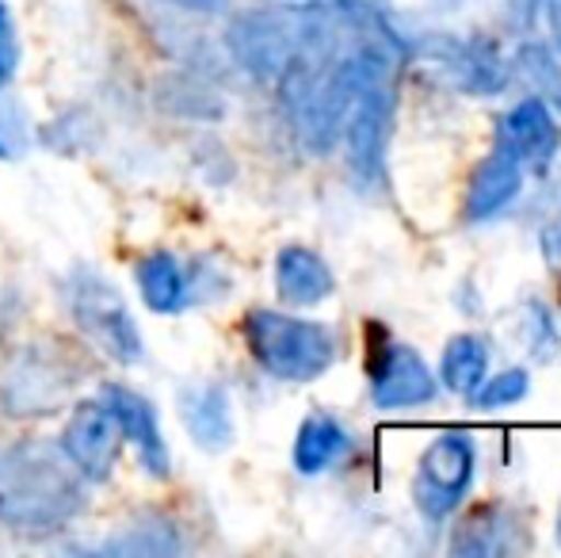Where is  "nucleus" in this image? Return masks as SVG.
Here are the masks:
<instances>
[{
    "instance_id": "nucleus-26",
    "label": "nucleus",
    "mask_w": 561,
    "mask_h": 558,
    "mask_svg": "<svg viewBox=\"0 0 561 558\" xmlns=\"http://www.w3.org/2000/svg\"><path fill=\"white\" fill-rule=\"evenodd\" d=\"M23 146V115L15 104H8V100H0V157H15Z\"/></svg>"
},
{
    "instance_id": "nucleus-24",
    "label": "nucleus",
    "mask_w": 561,
    "mask_h": 558,
    "mask_svg": "<svg viewBox=\"0 0 561 558\" xmlns=\"http://www.w3.org/2000/svg\"><path fill=\"white\" fill-rule=\"evenodd\" d=\"M524 341L531 349V356L547 360L554 356V344H558V326L550 318V310L542 303H527V314H524Z\"/></svg>"
},
{
    "instance_id": "nucleus-12",
    "label": "nucleus",
    "mask_w": 561,
    "mask_h": 558,
    "mask_svg": "<svg viewBox=\"0 0 561 558\" xmlns=\"http://www.w3.org/2000/svg\"><path fill=\"white\" fill-rule=\"evenodd\" d=\"M524 161L516 157V149L508 146L504 138H496L493 146H489V153L481 157V164L473 169L470 176V187H466V223H489V218L504 215V210L512 207V203L519 200V192H524Z\"/></svg>"
},
{
    "instance_id": "nucleus-6",
    "label": "nucleus",
    "mask_w": 561,
    "mask_h": 558,
    "mask_svg": "<svg viewBox=\"0 0 561 558\" xmlns=\"http://www.w3.org/2000/svg\"><path fill=\"white\" fill-rule=\"evenodd\" d=\"M478 478V447L466 432H439L416 459L413 505L428 524H444L458 513Z\"/></svg>"
},
{
    "instance_id": "nucleus-3",
    "label": "nucleus",
    "mask_w": 561,
    "mask_h": 558,
    "mask_svg": "<svg viewBox=\"0 0 561 558\" xmlns=\"http://www.w3.org/2000/svg\"><path fill=\"white\" fill-rule=\"evenodd\" d=\"M252 360L279 383H313L333 372L340 356V337L333 326L272 306H252L241 321Z\"/></svg>"
},
{
    "instance_id": "nucleus-23",
    "label": "nucleus",
    "mask_w": 561,
    "mask_h": 558,
    "mask_svg": "<svg viewBox=\"0 0 561 558\" xmlns=\"http://www.w3.org/2000/svg\"><path fill=\"white\" fill-rule=\"evenodd\" d=\"M531 395V375H527V367H504V372L496 375H485L481 379V387L473 390L466 402L473 406V410H508V406H519L524 398Z\"/></svg>"
},
{
    "instance_id": "nucleus-11",
    "label": "nucleus",
    "mask_w": 561,
    "mask_h": 558,
    "mask_svg": "<svg viewBox=\"0 0 561 558\" xmlns=\"http://www.w3.org/2000/svg\"><path fill=\"white\" fill-rule=\"evenodd\" d=\"M107 406H112L118 429H123L126 447L134 452L138 467L146 470L149 478H169L172 475V452H169V440L161 432V418H157V406L149 402L146 395H138L134 387L126 383H107L100 390Z\"/></svg>"
},
{
    "instance_id": "nucleus-2",
    "label": "nucleus",
    "mask_w": 561,
    "mask_h": 558,
    "mask_svg": "<svg viewBox=\"0 0 561 558\" xmlns=\"http://www.w3.org/2000/svg\"><path fill=\"white\" fill-rule=\"evenodd\" d=\"M329 23L318 4L295 8H252L233 15L226 31V50L252 81H279L295 61H321Z\"/></svg>"
},
{
    "instance_id": "nucleus-29",
    "label": "nucleus",
    "mask_w": 561,
    "mask_h": 558,
    "mask_svg": "<svg viewBox=\"0 0 561 558\" xmlns=\"http://www.w3.org/2000/svg\"><path fill=\"white\" fill-rule=\"evenodd\" d=\"M542 246H547V253L554 257V261H561V223L542 234Z\"/></svg>"
},
{
    "instance_id": "nucleus-15",
    "label": "nucleus",
    "mask_w": 561,
    "mask_h": 558,
    "mask_svg": "<svg viewBox=\"0 0 561 558\" xmlns=\"http://www.w3.org/2000/svg\"><path fill=\"white\" fill-rule=\"evenodd\" d=\"M336 276L325 264V257L313 253L310 246H283L275 253V295L287 306H321L325 298H333Z\"/></svg>"
},
{
    "instance_id": "nucleus-14",
    "label": "nucleus",
    "mask_w": 561,
    "mask_h": 558,
    "mask_svg": "<svg viewBox=\"0 0 561 558\" xmlns=\"http://www.w3.org/2000/svg\"><path fill=\"white\" fill-rule=\"evenodd\" d=\"M134 283H138L141 303L161 318H176L187 306H195V276L184 261L169 253V249H153L134 264Z\"/></svg>"
},
{
    "instance_id": "nucleus-18",
    "label": "nucleus",
    "mask_w": 561,
    "mask_h": 558,
    "mask_svg": "<svg viewBox=\"0 0 561 558\" xmlns=\"http://www.w3.org/2000/svg\"><path fill=\"white\" fill-rule=\"evenodd\" d=\"M489 375V341L478 333H455L439 352V387L458 398H470Z\"/></svg>"
},
{
    "instance_id": "nucleus-30",
    "label": "nucleus",
    "mask_w": 561,
    "mask_h": 558,
    "mask_svg": "<svg viewBox=\"0 0 561 558\" xmlns=\"http://www.w3.org/2000/svg\"><path fill=\"white\" fill-rule=\"evenodd\" d=\"M558 547H561V509H558Z\"/></svg>"
},
{
    "instance_id": "nucleus-27",
    "label": "nucleus",
    "mask_w": 561,
    "mask_h": 558,
    "mask_svg": "<svg viewBox=\"0 0 561 558\" xmlns=\"http://www.w3.org/2000/svg\"><path fill=\"white\" fill-rule=\"evenodd\" d=\"M539 8H542V20H547L550 46L561 54V0H539Z\"/></svg>"
},
{
    "instance_id": "nucleus-1",
    "label": "nucleus",
    "mask_w": 561,
    "mask_h": 558,
    "mask_svg": "<svg viewBox=\"0 0 561 558\" xmlns=\"http://www.w3.org/2000/svg\"><path fill=\"white\" fill-rule=\"evenodd\" d=\"M84 513V478L61 447L23 440L0 452V528L54 536Z\"/></svg>"
},
{
    "instance_id": "nucleus-10",
    "label": "nucleus",
    "mask_w": 561,
    "mask_h": 558,
    "mask_svg": "<svg viewBox=\"0 0 561 558\" xmlns=\"http://www.w3.org/2000/svg\"><path fill=\"white\" fill-rule=\"evenodd\" d=\"M344 153L347 172L359 180L363 187H378L386 176V141H390V89L370 84L355 96L352 112L344 119Z\"/></svg>"
},
{
    "instance_id": "nucleus-28",
    "label": "nucleus",
    "mask_w": 561,
    "mask_h": 558,
    "mask_svg": "<svg viewBox=\"0 0 561 558\" xmlns=\"http://www.w3.org/2000/svg\"><path fill=\"white\" fill-rule=\"evenodd\" d=\"M161 4H172V8H180V12L210 15V12H218V8H222L226 0H161Z\"/></svg>"
},
{
    "instance_id": "nucleus-5",
    "label": "nucleus",
    "mask_w": 561,
    "mask_h": 558,
    "mask_svg": "<svg viewBox=\"0 0 561 558\" xmlns=\"http://www.w3.org/2000/svg\"><path fill=\"white\" fill-rule=\"evenodd\" d=\"M66 303L84 341L104 352L107 360H115L123 367L146 360V341H141L138 321H134L123 291L107 276H100L92 269H77L66 280Z\"/></svg>"
},
{
    "instance_id": "nucleus-7",
    "label": "nucleus",
    "mask_w": 561,
    "mask_h": 558,
    "mask_svg": "<svg viewBox=\"0 0 561 558\" xmlns=\"http://www.w3.org/2000/svg\"><path fill=\"white\" fill-rule=\"evenodd\" d=\"M61 455L84 482H107L123 459V429H118L112 406L104 398H84L69 410L58 440Z\"/></svg>"
},
{
    "instance_id": "nucleus-21",
    "label": "nucleus",
    "mask_w": 561,
    "mask_h": 558,
    "mask_svg": "<svg viewBox=\"0 0 561 558\" xmlns=\"http://www.w3.org/2000/svg\"><path fill=\"white\" fill-rule=\"evenodd\" d=\"M512 516H501V509H478L462 521L458 536L450 539L455 555H496L512 547Z\"/></svg>"
},
{
    "instance_id": "nucleus-22",
    "label": "nucleus",
    "mask_w": 561,
    "mask_h": 558,
    "mask_svg": "<svg viewBox=\"0 0 561 558\" xmlns=\"http://www.w3.org/2000/svg\"><path fill=\"white\" fill-rule=\"evenodd\" d=\"M215 92L203 89L195 77H164L157 89V104L169 107L180 119H222V104H215Z\"/></svg>"
},
{
    "instance_id": "nucleus-17",
    "label": "nucleus",
    "mask_w": 561,
    "mask_h": 558,
    "mask_svg": "<svg viewBox=\"0 0 561 558\" xmlns=\"http://www.w3.org/2000/svg\"><path fill=\"white\" fill-rule=\"evenodd\" d=\"M347 452H352V432H347V424L325 410H313L298 424L290 459H295L298 475L318 478V475H325V470H333Z\"/></svg>"
},
{
    "instance_id": "nucleus-9",
    "label": "nucleus",
    "mask_w": 561,
    "mask_h": 558,
    "mask_svg": "<svg viewBox=\"0 0 561 558\" xmlns=\"http://www.w3.org/2000/svg\"><path fill=\"white\" fill-rule=\"evenodd\" d=\"M439 395V379L428 360L405 341L382 337L370 356V402L378 410H416L432 406Z\"/></svg>"
},
{
    "instance_id": "nucleus-4",
    "label": "nucleus",
    "mask_w": 561,
    "mask_h": 558,
    "mask_svg": "<svg viewBox=\"0 0 561 558\" xmlns=\"http://www.w3.org/2000/svg\"><path fill=\"white\" fill-rule=\"evenodd\" d=\"M84 379V364L73 344L35 337L20 344L0 367V413L15 421L50 418L73 398L77 383Z\"/></svg>"
},
{
    "instance_id": "nucleus-25",
    "label": "nucleus",
    "mask_w": 561,
    "mask_h": 558,
    "mask_svg": "<svg viewBox=\"0 0 561 558\" xmlns=\"http://www.w3.org/2000/svg\"><path fill=\"white\" fill-rule=\"evenodd\" d=\"M15 66H20V31L8 0H0V89L15 77Z\"/></svg>"
},
{
    "instance_id": "nucleus-13",
    "label": "nucleus",
    "mask_w": 561,
    "mask_h": 558,
    "mask_svg": "<svg viewBox=\"0 0 561 558\" xmlns=\"http://www.w3.org/2000/svg\"><path fill=\"white\" fill-rule=\"evenodd\" d=\"M496 138H504L512 149H516L524 169L550 172V164H554V157L561 149V127L554 119V107L531 92V96L519 100L516 107H508V112L501 115Z\"/></svg>"
},
{
    "instance_id": "nucleus-16",
    "label": "nucleus",
    "mask_w": 561,
    "mask_h": 558,
    "mask_svg": "<svg viewBox=\"0 0 561 558\" xmlns=\"http://www.w3.org/2000/svg\"><path fill=\"white\" fill-rule=\"evenodd\" d=\"M180 418L203 452H226L233 444V406L222 383H192L180 395Z\"/></svg>"
},
{
    "instance_id": "nucleus-19",
    "label": "nucleus",
    "mask_w": 561,
    "mask_h": 558,
    "mask_svg": "<svg viewBox=\"0 0 561 558\" xmlns=\"http://www.w3.org/2000/svg\"><path fill=\"white\" fill-rule=\"evenodd\" d=\"M512 69L531 84V92L539 100H547L554 112H561V54L550 43L527 38L512 54Z\"/></svg>"
},
{
    "instance_id": "nucleus-8",
    "label": "nucleus",
    "mask_w": 561,
    "mask_h": 558,
    "mask_svg": "<svg viewBox=\"0 0 561 558\" xmlns=\"http://www.w3.org/2000/svg\"><path fill=\"white\" fill-rule=\"evenodd\" d=\"M424 58L444 73L447 84H455L466 96H501L512 81V61L489 35L432 38L424 46Z\"/></svg>"
},
{
    "instance_id": "nucleus-20",
    "label": "nucleus",
    "mask_w": 561,
    "mask_h": 558,
    "mask_svg": "<svg viewBox=\"0 0 561 558\" xmlns=\"http://www.w3.org/2000/svg\"><path fill=\"white\" fill-rule=\"evenodd\" d=\"M100 551L107 555H123V558H164V555H180L184 551V539L176 536L169 521H146V524H130L118 536L107 539Z\"/></svg>"
}]
</instances>
